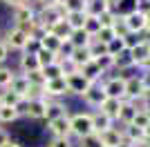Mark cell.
<instances>
[{
  "label": "cell",
  "mask_w": 150,
  "mask_h": 147,
  "mask_svg": "<svg viewBox=\"0 0 150 147\" xmlns=\"http://www.w3.org/2000/svg\"><path fill=\"white\" fill-rule=\"evenodd\" d=\"M148 96V85L144 76H130L125 78V100H144Z\"/></svg>",
  "instance_id": "obj_1"
},
{
  "label": "cell",
  "mask_w": 150,
  "mask_h": 147,
  "mask_svg": "<svg viewBox=\"0 0 150 147\" xmlns=\"http://www.w3.org/2000/svg\"><path fill=\"white\" fill-rule=\"evenodd\" d=\"M69 129H72V134L79 136V138H85V136L94 134L92 116H90V114H74V116H69Z\"/></svg>",
  "instance_id": "obj_2"
},
{
  "label": "cell",
  "mask_w": 150,
  "mask_h": 147,
  "mask_svg": "<svg viewBox=\"0 0 150 147\" xmlns=\"http://www.w3.org/2000/svg\"><path fill=\"white\" fill-rule=\"evenodd\" d=\"M45 109H47V98H31V100H23L18 105V111L29 118H45Z\"/></svg>",
  "instance_id": "obj_3"
},
{
  "label": "cell",
  "mask_w": 150,
  "mask_h": 147,
  "mask_svg": "<svg viewBox=\"0 0 150 147\" xmlns=\"http://www.w3.org/2000/svg\"><path fill=\"white\" fill-rule=\"evenodd\" d=\"M123 20H125L128 31H130V34H137V36H141V34L146 31V27H148V18H146V13L137 11V9L123 13Z\"/></svg>",
  "instance_id": "obj_4"
},
{
  "label": "cell",
  "mask_w": 150,
  "mask_h": 147,
  "mask_svg": "<svg viewBox=\"0 0 150 147\" xmlns=\"http://www.w3.org/2000/svg\"><path fill=\"white\" fill-rule=\"evenodd\" d=\"M103 92L108 98H121L125 100V76H112L103 83Z\"/></svg>",
  "instance_id": "obj_5"
},
{
  "label": "cell",
  "mask_w": 150,
  "mask_h": 147,
  "mask_svg": "<svg viewBox=\"0 0 150 147\" xmlns=\"http://www.w3.org/2000/svg\"><path fill=\"white\" fill-rule=\"evenodd\" d=\"M2 43L7 45L9 49H20V51H25L27 45H29V36H27L23 29H18V27H13V29L7 31V38L2 40Z\"/></svg>",
  "instance_id": "obj_6"
},
{
  "label": "cell",
  "mask_w": 150,
  "mask_h": 147,
  "mask_svg": "<svg viewBox=\"0 0 150 147\" xmlns=\"http://www.w3.org/2000/svg\"><path fill=\"white\" fill-rule=\"evenodd\" d=\"M65 83H67V92H69V94H79V96H83V94H85L90 87H92V83L83 78L81 71L67 74V76H65Z\"/></svg>",
  "instance_id": "obj_7"
},
{
  "label": "cell",
  "mask_w": 150,
  "mask_h": 147,
  "mask_svg": "<svg viewBox=\"0 0 150 147\" xmlns=\"http://www.w3.org/2000/svg\"><path fill=\"white\" fill-rule=\"evenodd\" d=\"M99 141H101V147H125V138H123V132H119V129H105V132H101Z\"/></svg>",
  "instance_id": "obj_8"
},
{
  "label": "cell",
  "mask_w": 150,
  "mask_h": 147,
  "mask_svg": "<svg viewBox=\"0 0 150 147\" xmlns=\"http://www.w3.org/2000/svg\"><path fill=\"white\" fill-rule=\"evenodd\" d=\"M132 58V65H137V67H150V60H148V56H150V45L148 43H141L134 45V47L128 51Z\"/></svg>",
  "instance_id": "obj_9"
},
{
  "label": "cell",
  "mask_w": 150,
  "mask_h": 147,
  "mask_svg": "<svg viewBox=\"0 0 150 147\" xmlns=\"http://www.w3.org/2000/svg\"><path fill=\"white\" fill-rule=\"evenodd\" d=\"M43 94H45V98H58V96L69 94L67 92V83H65V76H63V78H56V80H45Z\"/></svg>",
  "instance_id": "obj_10"
},
{
  "label": "cell",
  "mask_w": 150,
  "mask_h": 147,
  "mask_svg": "<svg viewBox=\"0 0 150 147\" xmlns=\"http://www.w3.org/2000/svg\"><path fill=\"white\" fill-rule=\"evenodd\" d=\"M121 107H123V100L121 98H105L103 103H101L99 111H103L110 120H119V114H121Z\"/></svg>",
  "instance_id": "obj_11"
},
{
  "label": "cell",
  "mask_w": 150,
  "mask_h": 147,
  "mask_svg": "<svg viewBox=\"0 0 150 147\" xmlns=\"http://www.w3.org/2000/svg\"><path fill=\"white\" fill-rule=\"evenodd\" d=\"M47 125H50L47 129L52 132V136H54V138H58V136H69V134H72V129H69V114L54 118V120H50Z\"/></svg>",
  "instance_id": "obj_12"
},
{
  "label": "cell",
  "mask_w": 150,
  "mask_h": 147,
  "mask_svg": "<svg viewBox=\"0 0 150 147\" xmlns=\"http://www.w3.org/2000/svg\"><path fill=\"white\" fill-rule=\"evenodd\" d=\"M9 92L18 94L20 98H29V94H31V85H29V80H27L25 74H18V76L11 80V85H9Z\"/></svg>",
  "instance_id": "obj_13"
},
{
  "label": "cell",
  "mask_w": 150,
  "mask_h": 147,
  "mask_svg": "<svg viewBox=\"0 0 150 147\" xmlns=\"http://www.w3.org/2000/svg\"><path fill=\"white\" fill-rule=\"evenodd\" d=\"M92 40H94V38L90 36L85 29H76V31H72V34H69V40H67V43L72 45L74 49H85V47H90V45H92Z\"/></svg>",
  "instance_id": "obj_14"
},
{
  "label": "cell",
  "mask_w": 150,
  "mask_h": 147,
  "mask_svg": "<svg viewBox=\"0 0 150 147\" xmlns=\"http://www.w3.org/2000/svg\"><path fill=\"white\" fill-rule=\"evenodd\" d=\"M20 69H23V74H31V71L40 69V62H38L34 51H25V54L20 56Z\"/></svg>",
  "instance_id": "obj_15"
},
{
  "label": "cell",
  "mask_w": 150,
  "mask_h": 147,
  "mask_svg": "<svg viewBox=\"0 0 150 147\" xmlns=\"http://www.w3.org/2000/svg\"><path fill=\"white\" fill-rule=\"evenodd\" d=\"M83 98H85V103L88 105H94V107H101V103L105 100V92H103V87H96V85H92L88 89V92L83 94Z\"/></svg>",
  "instance_id": "obj_16"
},
{
  "label": "cell",
  "mask_w": 150,
  "mask_h": 147,
  "mask_svg": "<svg viewBox=\"0 0 150 147\" xmlns=\"http://www.w3.org/2000/svg\"><path fill=\"white\" fill-rule=\"evenodd\" d=\"M92 116V127H94V134H101V132H105V129L112 127V120L103 114V111H94V114H90Z\"/></svg>",
  "instance_id": "obj_17"
},
{
  "label": "cell",
  "mask_w": 150,
  "mask_h": 147,
  "mask_svg": "<svg viewBox=\"0 0 150 147\" xmlns=\"http://www.w3.org/2000/svg\"><path fill=\"white\" fill-rule=\"evenodd\" d=\"M79 71L83 74V78L85 80H90V83H92V85H96V80L101 78V76H103V71H101V67L99 65H96V62H88V65H83L81 69H79Z\"/></svg>",
  "instance_id": "obj_18"
},
{
  "label": "cell",
  "mask_w": 150,
  "mask_h": 147,
  "mask_svg": "<svg viewBox=\"0 0 150 147\" xmlns=\"http://www.w3.org/2000/svg\"><path fill=\"white\" fill-rule=\"evenodd\" d=\"M61 45H63V40L56 38L54 34H50V31L40 38V49H47V51H52V54H56V56H58V51H61Z\"/></svg>",
  "instance_id": "obj_19"
},
{
  "label": "cell",
  "mask_w": 150,
  "mask_h": 147,
  "mask_svg": "<svg viewBox=\"0 0 150 147\" xmlns=\"http://www.w3.org/2000/svg\"><path fill=\"white\" fill-rule=\"evenodd\" d=\"M47 31H50V34H54L56 38H61L63 43H67V40H69V34H72V29L67 27V22H65V20H56L54 24H50V27H47Z\"/></svg>",
  "instance_id": "obj_20"
},
{
  "label": "cell",
  "mask_w": 150,
  "mask_h": 147,
  "mask_svg": "<svg viewBox=\"0 0 150 147\" xmlns=\"http://www.w3.org/2000/svg\"><path fill=\"white\" fill-rule=\"evenodd\" d=\"M85 18H88L85 11H72V13L65 16V22H67V27L72 31H76V29H83V27H85Z\"/></svg>",
  "instance_id": "obj_21"
},
{
  "label": "cell",
  "mask_w": 150,
  "mask_h": 147,
  "mask_svg": "<svg viewBox=\"0 0 150 147\" xmlns=\"http://www.w3.org/2000/svg\"><path fill=\"white\" fill-rule=\"evenodd\" d=\"M69 60H72L76 67L81 69L83 65L92 62L94 58H92V54H90V47H85V49H74V51H72V56H69Z\"/></svg>",
  "instance_id": "obj_22"
},
{
  "label": "cell",
  "mask_w": 150,
  "mask_h": 147,
  "mask_svg": "<svg viewBox=\"0 0 150 147\" xmlns=\"http://www.w3.org/2000/svg\"><path fill=\"white\" fill-rule=\"evenodd\" d=\"M108 9H110V5H108L105 0H88L85 2V13L88 16H96L99 18L101 13H105Z\"/></svg>",
  "instance_id": "obj_23"
},
{
  "label": "cell",
  "mask_w": 150,
  "mask_h": 147,
  "mask_svg": "<svg viewBox=\"0 0 150 147\" xmlns=\"http://www.w3.org/2000/svg\"><path fill=\"white\" fill-rule=\"evenodd\" d=\"M65 114H67V111H65V107H63L61 103L47 98V109H45V118H47V123L54 120V118H58V116H65Z\"/></svg>",
  "instance_id": "obj_24"
},
{
  "label": "cell",
  "mask_w": 150,
  "mask_h": 147,
  "mask_svg": "<svg viewBox=\"0 0 150 147\" xmlns=\"http://www.w3.org/2000/svg\"><path fill=\"white\" fill-rule=\"evenodd\" d=\"M137 105L130 103V100H123V107H121V114H119V120L123 123V125H130L132 118H134V114H137Z\"/></svg>",
  "instance_id": "obj_25"
},
{
  "label": "cell",
  "mask_w": 150,
  "mask_h": 147,
  "mask_svg": "<svg viewBox=\"0 0 150 147\" xmlns=\"http://www.w3.org/2000/svg\"><path fill=\"white\" fill-rule=\"evenodd\" d=\"M13 18L18 24H25V22H31V20H36V11L31 9V7H20L13 11Z\"/></svg>",
  "instance_id": "obj_26"
},
{
  "label": "cell",
  "mask_w": 150,
  "mask_h": 147,
  "mask_svg": "<svg viewBox=\"0 0 150 147\" xmlns=\"http://www.w3.org/2000/svg\"><path fill=\"white\" fill-rule=\"evenodd\" d=\"M40 71H43L45 80H56V78H63V76H65L61 62H54V65H50V67H43Z\"/></svg>",
  "instance_id": "obj_27"
},
{
  "label": "cell",
  "mask_w": 150,
  "mask_h": 147,
  "mask_svg": "<svg viewBox=\"0 0 150 147\" xmlns=\"http://www.w3.org/2000/svg\"><path fill=\"white\" fill-rule=\"evenodd\" d=\"M36 58H38V62H40V69H43V67H50V65H54V62H58V56L52 54V51H47V49H38V51H36Z\"/></svg>",
  "instance_id": "obj_28"
},
{
  "label": "cell",
  "mask_w": 150,
  "mask_h": 147,
  "mask_svg": "<svg viewBox=\"0 0 150 147\" xmlns=\"http://www.w3.org/2000/svg\"><path fill=\"white\" fill-rule=\"evenodd\" d=\"M25 98H20L18 94L13 92H0V105H7V107H16L18 109V105L23 103Z\"/></svg>",
  "instance_id": "obj_29"
},
{
  "label": "cell",
  "mask_w": 150,
  "mask_h": 147,
  "mask_svg": "<svg viewBox=\"0 0 150 147\" xmlns=\"http://www.w3.org/2000/svg\"><path fill=\"white\" fill-rule=\"evenodd\" d=\"M20 111L16 107H7V105H0V123H13L18 120Z\"/></svg>",
  "instance_id": "obj_30"
},
{
  "label": "cell",
  "mask_w": 150,
  "mask_h": 147,
  "mask_svg": "<svg viewBox=\"0 0 150 147\" xmlns=\"http://www.w3.org/2000/svg\"><path fill=\"white\" fill-rule=\"evenodd\" d=\"M94 38H96L99 43H103V45H110L114 38H117V31H114V27H101V31Z\"/></svg>",
  "instance_id": "obj_31"
},
{
  "label": "cell",
  "mask_w": 150,
  "mask_h": 147,
  "mask_svg": "<svg viewBox=\"0 0 150 147\" xmlns=\"http://www.w3.org/2000/svg\"><path fill=\"white\" fill-rule=\"evenodd\" d=\"M101 27H103V24H101V20L96 18V16H88V18H85V27H83V29H85L90 36L94 38V36L101 31Z\"/></svg>",
  "instance_id": "obj_32"
},
{
  "label": "cell",
  "mask_w": 150,
  "mask_h": 147,
  "mask_svg": "<svg viewBox=\"0 0 150 147\" xmlns=\"http://www.w3.org/2000/svg\"><path fill=\"white\" fill-rule=\"evenodd\" d=\"M148 123H150V111L139 109L137 114H134V118H132L130 125H134V127H139V129H146V127H148Z\"/></svg>",
  "instance_id": "obj_33"
},
{
  "label": "cell",
  "mask_w": 150,
  "mask_h": 147,
  "mask_svg": "<svg viewBox=\"0 0 150 147\" xmlns=\"http://www.w3.org/2000/svg\"><path fill=\"white\" fill-rule=\"evenodd\" d=\"M123 51H128V49H125L123 38H114L112 43L108 45V54L112 56V58H117V56H119V54H123Z\"/></svg>",
  "instance_id": "obj_34"
},
{
  "label": "cell",
  "mask_w": 150,
  "mask_h": 147,
  "mask_svg": "<svg viewBox=\"0 0 150 147\" xmlns=\"http://www.w3.org/2000/svg\"><path fill=\"white\" fill-rule=\"evenodd\" d=\"M13 78H16V74H13L9 67H0V89H9V85H11Z\"/></svg>",
  "instance_id": "obj_35"
},
{
  "label": "cell",
  "mask_w": 150,
  "mask_h": 147,
  "mask_svg": "<svg viewBox=\"0 0 150 147\" xmlns=\"http://www.w3.org/2000/svg\"><path fill=\"white\" fill-rule=\"evenodd\" d=\"M94 62H96V65H99L101 67V71L105 74L108 69H112L114 67V58L110 54H105V56H99V58H94Z\"/></svg>",
  "instance_id": "obj_36"
},
{
  "label": "cell",
  "mask_w": 150,
  "mask_h": 147,
  "mask_svg": "<svg viewBox=\"0 0 150 147\" xmlns=\"http://www.w3.org/2000/svg\"><path fill=\"white\" fill-rule=\"evenodd\" d=\"M90 54H92V58H99V56H105L108 54V45L99 43L96 38L92 40V45H90Z\"/></svg>",
  "instance_id": "obj_37"
},
{
  "label": "cell",
  "mask_w": 150,
  "mask_h": 147,
  "mask_svg": "<svg viewBox=\"0 0 150 147\" xmlns=\"http://www.w3.org/2000/svg\"><path fill=\"white\" fill-rule=\"evenodd\" d=\"M114 67H119V69H125V67H132V58L128 51H123V54H119L117 58H114Z\"/></svg>",
  "instance_id": "obj_38"
},
{
  "label": "cell",
  "mask_w": 150,
  "mask_h": 147,
  "mask_svg": "<svg viewBox=\"0 0 150 147\" xmlns=\"http://www.w3.org/2000/svg\"><path fill=\"white\" fill-rule=\"evenodd\" d=\"M63 7H65V11H67V13H72V11H85V2H83V0H67Z\"/></svg>",
  "instance_id": "obj_39"
},
{
  "label": "cell",
  "mask_w": 150,
  "mask_h": 147,
  "mask_svg": "<svg viewBox=\"0 0 150 147\" xmlns=\"http://www.w3.org/2000/svg\"><path fill=\"white\" fill-rule=\"evenodd\" d=\"M79 141H81L79 147H101V141H99L96 134H90V136H85V138H79Z\"/></svg>",
  "instance_id": "obj_40"
},
{
  "label": "cell",
  "mask_w": 150,
  "mask_h": 147,
  "mask_svg": "<svg viewBox=\"0 0 150 147\" xmlns=\"http://www.w3.org/2000/svg\"><path fill=\"white\" fill-rule=\"evenodd\" d=\"M47 147H72V141H69V136H58V138H52Z\"/></svg>",
  "instance_id": "obj_41"
},
{
  "label": "cell",
  "mask_w": 150,
  "mask_h": 147,
  "mask_svg": "<svg viewBox=\"0 0 150 147\" xmlns=\"http://www.w3.org/2000/svg\"><path fill=\"white\" fill-rule=\"evenodd\" d=\"M123 43H125V49L130 51V49L134 47V45H139V43H141V38H139L137 34H128V36L123 38Z\"/></svg>",
  "instance_id": "obj_42"
},
{
  "label": "cell",
  "mask_w": 150,
  "mask_h": 147,
  "mask_svg": "<svg viewBox=\"0 0 150 147\" xmlns=\"http://www.w3.org/2000/svg\"><path fill=\"white\" fill-rule=\"evenodd\" d=\"M2 2H5L7 7H11L13 11H16V9H20V7H29L25 0H2Z\"/></svg>",
  "instance_id": "obj_43"
},
{
  "label": "cell",
  "mask_w": 150,
  "mask_h": 147,
  "mask_svg": "<svg viewBox=\"0 0 150 147\" xmlns=\"http://www.w3.org/2000/svg\"><path fill=\"white\" fill-rule=\"evenodd\" d=\"M7 58H9V47L0 40V67H2V62H5Z\"/></svg>",
  "instance_id": "obj_44"
},
{
  "label": "cell",
  "mask_w": 150,
  "mask_h": 147,
  "mask_svg": "<svg viewBox=\"0 0 150 147\" xmlns=\"http://www.w3.org/2000/svg\"><path fill=\"white\" fill-rule=\"evenodd\" d=\"M7 143H9V134H7L5 129L0 127V147H5V145H7Z\"/></svg>",
  "instance_id": "obj_45"
},
{
  "label": "cell",
  "mask_w": 150,
  "mask_h": 147,
  "mask_svg": "<svg viewBox=\"0 0 150 147\" xmlns=\"http://www.w3.org/2000/svg\"><path fill=\"white\" fill-rule=\"evenodd\" d=\"M108 5H110V9H114V7H119L121 2H123V0H105Z\"/></svg>",
  "instance_id": "obj_46"
},
{
  "label": "cell",
  "mask_w": 150,
  "mask_h": 147,
  "mask_svg": "<svg viewBox=\"0 0 150 147\" xmlns=\"http://www.w3.org/2000/svg\"><path fill=\"white\" fill-rule=\"evenodd\" d=\"M40 5L43 7H54V5H58L56 0H40Z\"/></svg>",
  "instance_id": "obj_47"
},
{
  "label": "cell",
  "mask_w": 150,
  "mask_h": 147,
  "mask_svg": "<svg viewBox=\"0 0 150 147\" xmlns=\"http://www.w3.org/2000/svg\"><path fill=\"white\" fill-rule=\"evenodd\" d=\"M5 147H23V145H20V143H16V141H9Z\"/></svg>",
  "instance_id": "obj_48"
},
{
  "label": "cell",
  "mask_w": 150,
  "mask_h": 147,
  "mask_svg": "<svg viewBox=\"0 0 150 147\" xmlns=\"http://www.w3.org/2000/svg\"><path fill=\"white\" fill-rule=\"evenodd\" d=\"M144 134H146V138H150V123H148V127L144 129Z\"/></svg>",
  "instance_id": "obj_49"
},
{
  "label": "cell",
  "mask_w": 150,
  "mask_h": 147,
  "mask_svg": "<svg viewBox=\"0 0 150 147\" xmlns=\"http://www.w3.org/2000/svg\"><path fill=\"white\" fill-rule=\"evenodd\" d=\"M25 2H27L29 7H31V5H36V2H40V0H25Z\"/></svg>",
  "instance_id": "obj_50"
},
{
  "label": "cell",
  "mask_w": 150,
  "mask_h": 147,
  "mask_svg": "<svg viewBox=\"0 0 150 147\" xmlns=\"http://www.w3.org/2000/svg\"><path fill=\"white\" fill-rule=\"evenodd\" d=\"M146 18H148V27H146V29H150V13H148V16H146Z\"/></svg>",
  "instance_id": "obj_51"
},
{
  "label": "cell",
  "mask_w": 150,
  "mask_h": 147,
  "mask_svg": "<svg viewBox=\"0 0 150 147\" xmlns=\"http://www.w3.org/2000/svg\"><path fill=\"white\" fill-rule=\"evenodd\" d=\"M56 2H58V5H65V2H67V0H56Z\"/></svg>",
  "instance_id": "obj_52"
},
{
  "label": "cell",
  "mask_w": 150,
  "mask_h": 147,
  "mask_svg": "<svg viewBox=\"0 0 150 147\" xmlns=\"http://www.w3.org/2000/svg\"><path fill=\"white\" fill-rule=\"evenodd\" d=\"M83 2H88V0H83Z\"/></svg>",
  "instance_id": "obj_53"
},
{
  "label": "cell",
  "mask_w": 150,
  "mask_h": 147,
  "mask_svg": "<svg viewBox=\"0 0 150 147\" xmlns=\"http://www.w3.org/2000/svg\"><path fill=\"white\" fill-rule=\"evenodd\" d=\"M148 60H150V56H148Z\"/></svg>",
  "instance_id": "obj_54"
},
{
  "label": "cell",
  "mask_w": 150,
  "mask_h": 147,
  "mask_svg": "<svg viewBox=\"0 0 150 147\" xmlns=\"http://www.w3.org/2000/svg\"><path fill=\"white\" fill-rule=\"evenodd\" d=\"M148 74H150V71H148Z\"/></svg>",
  "instance_id": "obj_55"
}]
</instances>
